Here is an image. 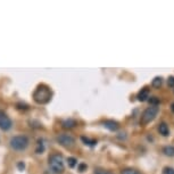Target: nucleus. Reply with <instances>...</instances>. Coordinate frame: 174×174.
<instances>
[{
  "label": "nucleus",
  "instance_id": "nucleus-22",
  "mask_svg": "<svg viewBox=\"0 0 174 174\" xmlns=\"http://www.w3.org/2000/svg\"><path fill=\"white\" fill-rule=\"evenodd\" d=\"M171 109H172V111L174 113V103L172 104V106H171Z\"/></svg>",
  "mask_w": 174,
  "mask_h": 174
},
{
  "label": "nucleus",
  "instance_id": "nucleus-8",
  "mask_svg": "<svg viewBox=\"0 0 174 174\" xmlns=\"http://www.w3.org/2000/svg\"><path fill=\"white\" fill-rule=\"evenodd\" d=\"M149 98V89L148 88H144L140 90V92L138 93V100L139 101H146Z\"/></svg>",
  "mask_w": 174,
  "mask_h": 174
},
{
  "label": "nucleus",
  "instance_id": "nucleus-4",
  "mask_svg": "<svg viewBox=\"0 0 174 174\" xmlns=\"http://www.w3.org/2000/svg\"><path fill=\"white\" fill-rule=\"evenodd\" d=\"M10 147L15 150H24L29 146V139L25 136H16L10 139Z\"/></svg>",
  "mask_w": 174,
  "mask_h": 174
},
{
  "label": "nucleus",
  "instance_id": "nucleus-20",
  "mask_svg": "<svg viewBox=\"0 0 174 174\" xmlns=\"http://www.w3.org/2000/svg\"><path fill=\"white\" fill-rule=\"evenodd\" d=\"M87 168H88V166H87V164H80V165H79V171H80V172H84L85 170H87Z\"/></svg>",
  "mask_w": 174,
  "mask_h": 174
},
{
  "label": "nucleus",
  "instance_id": "nucleus-10",
  "mask_svg": "<svg viewBox=\"0 0 174 174\" xmlns=\"http://www.w3.org/2000/svg\"><path fill=\"white\" fill-rule=\"evenodd\" d=\"M75 125H76V121H75V119H68L63 122V126L65 129H72V127H74Z\"/></svg>",
  "mask_w": 174,
  "mask_h": 174
},
{
  "label": "nucleus",
  "instance_id": "nucleus-11",
  "mask_svg": "<svg viewBox=\"0 0 174 174\" xmlns=\"http://www.w3.org/2000/svg\"><path fill=\"white\" fill-rule=\"evenodd\" d=\"M163 152L166 156H170V157H173L174 156V147L173 146H166L163 148Z\"/></svg>",
  "mask_w": 174,
  "mask_h": 174
},
{
  "label": "nucleus",
  "instance_id": "nucleus-12",
  "mask_svg": "<svg viewBox=\"0 0 174 174\" xmlns=\"http://www.w3.org/2000/svg\"><path fill=\"white\" fill-rule=\"evenodd\" d=\"M162 83H163V79L159 78V76H157V78H155L152 80V87L154 88H159L162 85Z\"/></svg>",
  "mask_w": 174,
  "mask_h": 174
},
{
  "label": "nucleus",
  "instance_id": "nucleus-1",
  "mask_svg": "<svg viewBox=\"0 0 174 174\" xmlns=\"http://www.w3.org/2000/svg\"><path fill=\"white\" fill-rule=\"evenodd\" d=\"M33 99L38 104H47L51 99V90L47 85H39L33 92Z\"/></svg>",
  "mask_w": 174,
  "mask_h": 174
},
{
  "label": "nucleus",
  "instance_id": "nucleus-9",
  "mask_svg": "<svg viewBox=\"0 0 174 174\" xmlns=\"http://www.w3.org/2000/svg\"><path fill=\"white\" fill-rule=\"evenodd\" d=\"M158 131L159 133L164 136V137H167L168 134H170V129H168V125H167L166 123H160L158 126Z\"/></svg>",
  "mask_w": 174,
  "mask_h": 174
},
{
  "label": "nucleus",
  "instance_id": "nucleus-5",
  "mask_svg": "<svg viewBox=\"0 0 174 174\" xmlns=\"http://www.w3.org/2000/svg\"><path fill=\"white\" fill-rule=\"evenodd\" d=\"M57 141H58L63 147H65V148H72L75 144L74 138L72 137V136H70V134H66V133L59 134V136L57 137Z\"/></svg>",
  "mask_w": 174,
  "mask_h": 174
},
{
  "label": "nucleus",
  "instance_id": "nucleus-13",
  "mask_svg": "<svg viewBox=\"0 0 174 174\" xmlns=\"http://www.w3.org/2000/svg\"><path fill=\"white\" fill-rule=\"evenodd\" d=\"M121 174H141L138 170H134V168H124V170L121 171Z\"/></svg>",
  "mask_w": 174,
  "mask_h": 174
},
{
  "label": "nucleus",
  "instance_id": "nucleus-18",
  "mask_svg": "<svg viewBox=\"0 0 174 174\" xmlns=\"http://www.w3.org/2000/svg\"><path fill=\"white\" fill-rule=\"evenodd\" d=\"M163 174H174V168H172V167H164L163 168Z\"/></svg>",
  "mask_w": 174,
  "mask_h": 174
},
{
  "label": "nucleus",
  "instance_id": "nucleus-6",
  "mask_svg": "<svg viewBox=\"0 0 174 174\" xmlns=\"http://www.w3.org/2000/svg\"><path fill=\"white\" fill-rule=\"evenodd\" d=\"M11 125H13V123H11L9 116L5 111H0V129L4 130V131H8L11 127Z\"/></svg>",
  "mask_w": 174,
  "mask_h": 174
},
{
  "label": "nucleus",
  "instance_id": "nucleus-3",
  "mask_svg": "<svg viewBox=\"0 0 174 174\" xmlns=\"http://www.w3.org/2000/svg\"><path fill=\"white\" fill-rule=\"evenodd\" d=\"M159 111V108L157 106H150L147 109H144V111L141 115V124L142 125H147L148 123H150L152 121L155 119V117L157 116Z\"/></svg>",
  "mask_w": 174,
  "mask_h": 174
},
{
  "label": "nucleus",
  "instance_id": "nucleus-21",
  "mask_svg": "<svg viewBox=\"0 0 174 174\" xmlns=\"http://www.w3.org/2000/svg\"><path fill=\"white\" fill-rule=\"evenodd\" d=\"M18 167H19V170H24V163H23V162L18 163Z\"/></svg>",
  "mask_w": 174,
  "mask_h": 174
},
{
  "label": "nucleus",
  "instance_id": "nucleus-17",
  "mask_svg": "<svg viewBox=\"0 0 174 174\" xmlns=\"http://www.w3.org/2000/svg\"><path fill=\"white\" fill-rule=\"evenodd\" d=\"M149 103H150L152 106H157V105L159 104V99L157 97H152V98L149 99Z\"/></svg>",
  "mask_w": 174,
  "mask_h": 174
},
{
  "label": "nucleus",
  "instance_id": "nucleus-2",
  "mask_svg": "<svg viewBox=\"0 0 174 174\" xmlns=\"http://www.w3.org/2000/svg\"><path fill=\"white\" fill-rule=\"evenodd\" d=\"M49 167L55 174L64 173V159L63 156L59 154H54L49 157Z\"/></svg>",
  "mask_w": 174,
  "mask_h": 174
},
{
  "label": "nucleus",
  "instance_id": "nucleus-16",
  "mask_svg": "<svg viewBox=\"0 0 174 174\" xmlns=\"http://www.w3.org/2000/svg\"><path fill=\"white\" fill-rule=\"evenodd\" d=\"M67 164H68L70 167H75L76 164H78V160H76V158H74V157H68V158H67Z\"/></svg>",
  "mask_w": 174,
  "mask_h": 174
},
{
  "label": "nucleus",
  "instance_id": "nucleus-14",
  "mask_svg": "<svg viewBox=\"0 0 174 174\" xmlns=\"http://www.w3.org/2000/svg\"><path fill=\"white\" fill-rule=\"evenodd\" d=\"M81 140L83 141L85 144H88V146H96L97 144L96 140H91V139H89V138H87V137H82Z\"/></svg>",
  "mask_w": 174,
  "mask_h": 174
},
{
  "label": "nucleus",
  "instance_id": "nucleus-15",
  "mask_svg": "<svg viewBox=\"0 0 174 174\" xmlns=\"http://www.w3.org/2000/svg\"><path fill=\"white\" fill-rule=\"evenodd\" d=\"M93 174H113L111 171H107L105 168H101V167H97L93 171Z\"/></svg>",
  "mask_w": 174,
  "mask_h": 174
},
{
  "label": "nucleus",
  "instance_id": "nucleus-7",
  "mask_svg": "<svg viewBox=\"0 0 174 174\" xmlns=\"http://www.w3.org/2000/svg\"><path fill=\"white\" fill-rule=\"evenodd\" d=\"M103 125L108 129L109 131H116V130L119 129V123L116 122V121H113V119H107V121H105L103 123Z\"/></svg>",
  "mask_w": 174,
  "mask_h": 174
},
{
  "label": "nucleus",
  "instance_id": "nucleus-19",
  "mask_svg": "<svg viewBox=\"0 0 174 174\" xmlns=\"http://www.w3.org/2000/svg\"><path fill=\"white\" fill-rule=\"evenodd\" d=\"M167 84H168V87H172V88H173L174 87V76H170V78H168V80H167Z\"/></svg>",
  "mask_w": 174,
  "mask_h": 174
}]
</instances>
